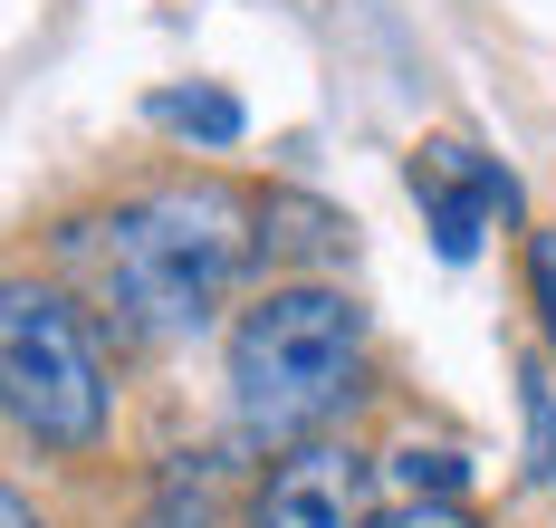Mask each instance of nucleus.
<instances>
[{"mask_svg": "<svg viewBox=\"0 0 556 528\" xmlns=\"http://www.w3.org/2000/svg\"><path fill=\"white\" fill-rule=\"evenodd\" d=\"M260 212L222 192V183H154L135 202H115L97 222L67 231V260H87V279L106 298V317L144 347H173L192 327H212L222 289L240 279V260L260 250L250 231Z\"/></svg>", "mask_w": 556, "mask_h": 528, "instance_id": "f257e3e1", "label": "nucleus"}, {"mask_svg": "<svg viewBox=\"0 0 556 528\" xmlns=\"http://www.w3.org/2000/svg\"><path fill=\"white\" fill-rule=\"evenodd\" d=\"M365 394V307L327 279H288L230 327V404L260 442H317Z\"/></svg>", "mask_w": 556, "mask_h": 528, "instance_id": "f03ea898", "label": "nucleus"}, {"mask_svg": "<svg viewBox=\"0 0 556 528\" xmlns=\"http://www.w3.org/2000/svg\"><path fill=\"white\" fill-rule=\"evenodd\" d=\"M0 404L39 452H97L106 442V355L87 337L77 298L49 279L0 289Z\"/></svg>", "mask_w": 556, "mask_h": 528, "instance_id": "7ed1b4c3", "label": "nucleus"}, {"mask_svg": "<svg viewBox=\"0 0 556 528\" xmlns=\"http://www.w3.org/2000/svg\"><path fill=\"white\" fill-rule=\"evenodd\" d=\"M250 528H375V462L355 442H288L250 490Z\"/></svg>", "mask_w": 556, "mask_h": 528, "instance_id": "20e7f679", "label": "nucleus"}, {"mask_svg": "<svg viewBox=\"0 0 556 528\" xmlns=\"http://www.w3.org/2000/svg\"><path fill=\"white\" fill-rule=\"evenodd\" d=\"M413 192H422V212H432V250H442V260H480L490 212H508V202H518V183H508L490 154L451 144V135L413 154Z\"/></svg>", "mask_w": 556, "mask_h": 528, "instance_id": "39448f33", "label": "nucleus"}, {"mask_svg": "<svg viewBox=\"0 0 556 528\" xmlns=\"http://www.w3.org/2000/svg\"><path fill=\"white\" fill-rule=\"evenodd\" d=\"M154 125H173V135H192L202 154H230L240 135H250V106L230 97V87H164L154 106H144Z\"/></svg>", "mask_w": 556, "mask_h": 528, "instance_id": "423d86ee", "label": "nucleus"}, {"mask_svg": "<svg viewBox=\"0 0 556 528\" xmlns=\"http://www.w3.org/2000/svg\"><path fill=\"white\" fill-rule=\"evenodd\" d=\"M384 470L403 480V490H413V500H451V490L470 480V462H460V452H442V442H432V452H422V442H403Z\"/></svg>", "mask_w": 556, "mask_h": 528, "instance_id": "0eeeda50", "label": "nucleus"}, {"mask_svg": "<svg viewBox=\"0 0 556 528\" xmlns=\"http://www.w3.org/2000/svg\"><path fill=\"white\" fill-rule=\"evenodd\" d=\"M518 413H528V480H556V394L538 365L518 375Z\"/></svg>", "mask_w": 556, "mask_h": 528, "instance_id": "6e6552de", "label": "nucleus"}, {"mask_svg": "<svg viewBox=\"0 0 556 528\" xmlns=\"http://www.w3.org/2000/svg\"><path fill=\"white\" fill-rule=\"evenodd\" d=\"M528 307H538V327H547V355H556V231L528 240Z\"/></svg>", "mask_w": 556, "mask_h": 528, "instance_id": "1a4fd4ad", "label": "nucleus"}, {"mask_svg": "<svg viewBox=\"0 0 556 528\" xmlns=\"http://www.w3.org/2000/svg\"><path fill=\"white\" fill-rule=\"evenodd\" d=\"M135 528H212L202 519V490H192V480H182V470H173L164 490H154V500H144V519Z\"/></svg>", "mask_w": 556, "mask_h": 528, "instance_id": "9d476101", "label": "nucleus"}, {"mask_svg": "<svg viewBox=\"0 0 556 528\" xmlns=\"http://www.w3.org/2000/svg\"><path fill=\"white\" fill-rule=\"evenodd\" d=\"M375 528H480L460 500H403V510H384Z\"/></svg>", "mask_w": 556, "mask_h": 528, "instance_id": "9b49d317", "label": "nucleus"}, {"mask_svg": "<svg viewBox=\"0 0 556 528\" xmlns=\"http://www.w3.org/2000/svg\"><path fill=\"white\" fill-rule=\"evenodd\" d=\"M0 528H49V519H39V510H29V500L10 490V500H0Z\"/></svg>", "mask_w": 556, "mask_h": 528, "instance_id": "f8f14e48", "label": "nucleus"}]
</instances>
